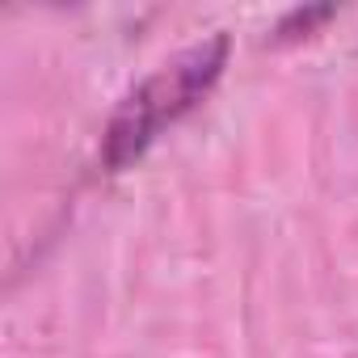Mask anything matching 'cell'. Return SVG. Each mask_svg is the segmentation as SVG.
Returning <instances> with one entry per match:
<instances>
[{
	"label": "cell",
	"instance_id": "obj_1",
	"mask_svg": "<svg viewBox=\"0 0 358 358\" xmlns=\"http://www.w3.org/2000/svg\"><path fill=\"white\" fill-rule=\"evenodd\" d=\"M224 55H228V38H211L190 47L186 55H177L173 64H164L156 76H148L114 114L110 131H106V169H122L127 160H135L173 118H182L224 72Z\"/></svg>",
	"mask_w": 358,
	"mask_h": 358
}]
</instances>
